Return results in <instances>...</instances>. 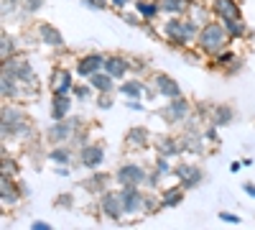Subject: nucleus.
Returning <instances> with one entry per match:
<instances>
[{"instance_id": "nucleus-6", "label": "nucleus", "mask_w": 255, "mask_h": 230, "mask_svg": "<svg viewBox=\"0 0 255 230\" xmlns=\"http://www.w3.org/2000/svg\"><path fill=\"white\" fill-rule=\"evenodd\" d=\"M120 197H123V207H125V213H138L140 207L145 205L143 195L138 192V187H125Z\"/></svg>"}, {"instance_id": "nucleus-14", "label": "nucleus", "mask_w": 255, "mask_h": 230, "mask_svg": "<svg viewBox=\"0 0 255 230\" xmlns=\"http://www.w3.org/2000/svg\"><path fill=\"white\" fill-rule=\"evenodd\" d=\"M38 33H41V41H44L46 46H54V49L64 46V38H61V33H59L56 28H51L49 23L41 26V28H38Z\"/></svg>"}, {"instance_id": "nucleus-22", "label": "nucleus", "mask_w": 255, "mask_h": 230, "mask_svg": "<svg viewBox=\"0 0 255 230\" xmlns=\"http://www.w3.org/2000/svg\"><path fill=\"white\" fill-rule=\"evenodd\" d=\"M230 120H232V108L230 105L215 108V125H227Z\"/></svg>"}, {"instance_id": "nucleus-43", "label": "nucleus", "mask_w": 255, "mask_h": 230, "mask_svg": "<svg viewBox=\"0 0 255 230\" xmlns=\"http://www.w3.org/2000/svg\"><path fill=\"white\" fill-rule=\"evenodd\" d=\"M220 61H232V54H220Z\"/></svg>"}, {"instance_id": "nucleus-30", "label": "nucleus", "mask_w": 255, "mask_h": 230, "mask_svg": "<svg viewBox=\"0 0 255 230\" xmlns=\"http://www.w3.org/2000/svg\"><path fill=\"white\" fill-rule=\"evenodd\" d=\"M8 51L13 54V38H8V33H3V59H8Z\"/></svg>"}, {"instance_id": "nucleus-24", "label": "nucleus", "mask_w": 255, "mask_h": 230, "mask_svg": "<svg viewBox=\"0 0 255 230\" xmlns=\"http://www.w3.org/2000/svg\"><path fill=\"white\" fill-rule=\"evenodd\" d=\"M181 202V192L179 190H166L163 192V200H161V207H174Z\"/></svg>"}, {"instance_id": "nucleus-10", "label": "nucleus", "mask_w": 255, "mask_h": 230, "mask_svg": "<svg viewBox=\"0 0 255 230\" xmlns=\"http://www.w3.org/2000/svg\"><path fill=\"white\" fill-rule=\"evenodd\" d=\"M212 10H215V15H220L222 20L240 18V10H238V3H235V0H215Z\"/></svg>"}, {"instance_id": "nucleus-23", "label": "nucleus", "mask_w": 255, "mask_h": 230, "mask_svg": "<svg viewBox=\"0 0 255 230\" xmlns=\"http://www.w3.org/2000/svg\"><path fill=\"white\" fill-rule=\"evenodd\" d=\"M225 28L230 36H245V26H243V20L240 18H230L225 20Z\"/></svg>"}, {"instance_id": "nucleus-15", "label": "nucleus", "mask_w": 255, "mask_h": 230, "mask_svg": "<svg viewBox=\"0 0 255 230\" xmlns=\"http://www.w3.org/2000/svg\"><path fill=\"white\" fill-rule=\"evenodd\" d=\"M128 61L123 59V56H110V59H105V72L108 74H113V77H123L125 72H128Z\"/></svg>"}, {"instance_id": "nucleus-42", "label": "nucleus", "mask_w": 255, "mask_h": 230, "mask_svg": "<svg viewBox=\"0 0 255 230\" xmlns=\"http://www.w3.org/2000/svg\"><path fill=\"white\" fill-rule=\"evenodd\" d=\"M113 5H118V8H123V5H128V0H113Z\"/></svg>"}, {"instance_id": "nucleus-37", "label": "nucleus", "mask_w": 255, "mask_h": 230, "mask_svg": "<svg viewBox=\"0 0 255 230\" xmlns=\"http://www.w3.org/2000/svg\"><path fill=\"white\" fill-rule=\"evenodd\" d=\"M128 108H130V110H143V105L138 100H133V97H130V102H128Z\"/></svg>"}, {"instance_id": "nucleus-12", "label": "nucleus", "mask_w": 255, "mask_h": 230, "mask_svg": "<svg viewBox=\"0 0 255 230\" xmlns=\"http://www.w3.org/2000/svg\"><path fill=\"white\" fill-rule=\"evenodd\" d=\"M153 82H156V90H158L161 95H166V97H179V85H176V82L168 77V74H156Z\"/></svg>"}, {"instance_id": "nucleus-31", "label": "nucleus", "mask_w": 255, "mask_h": 230, "mask_svg": "<svg viewBox=\"0 0 255 230\" xmlns=\"http://www.w3.org/2000/svg\"><path fill=\"white\" fill-rule=\"evenodd\" d=\"M220 220L232 223V225H238V223H240V218H238V215H232V213H220Z\"/></svg>"}, {"instance_id": "nucleus-2", "label": "nucleus", "mask_w": 255, "mask_h": 230, "mask_svg": "<svg viewBox=\"0 0 255 230\" xmlns=\"http://www.w3.org/2000/svg\"><path fill=\"white\" fill-rule=\"evenodd\" d=\"M163 33L168 36V41L176 46H184L186 41H191L197 36V23H191V20H168V23L163 26Z\"/></svg>"}, {"instance_id": "nucleus-39", "label": "nucleus", "mask_w": 255, "mask_h": 230, "mask_svg": "<svg viewBox=\"0 0 255 230\" xmlns=\"http://www.w3.org/2000/svg\"><path fill=\"white\" fill-rule=\"evenodd\" d=\"M245 192H248L250 197H255V184H250V182H248V184H245Z\"/></svg>"}, {"instance_id": "nucleus-36", "label": "nucleus", "mask_w": 255, "mask_h": 230, "mask_svg": "<svg viewBox=\"0 0 255 230\" xmlns=\"http://www.w3.org/2000/svg\"><path fill=\"white\" fill-rule=\"evenodd\" d=\"M125 20H128L130 26H140V20H138L135 15H130V13H125Z\"/></svg>"}, {"instance_id": "nucleus-5", "label": "nucleus", "mask_w": 255, "mask_h": 230, "mask_svg": "<svg viewBox=\"0 0 255 230\" xmlns=\"http://www.w3.org/2000/svg\"><path fill=\"white\" fill-rule=\"evenodd\" d=\"M102 213L108 215V218H113V220H120L123 218V213H125V207H123V197L120 195H105L102 197Z\"/></svg>"}, {"instance_id": "nucleus-21", "label": "nucleus", "mask_w": 255, "mask_h": 230, "mask_svg": "<svg viewBox=\"0 0 255 230\" xmlns=\"http://www.w3.org/2000/svg\"><path fill=\"white\" fill-rule=\"evenodd\" d=\"M108 179H110L108 174H95L92 179H87V182H84L82 187H84V190H90V192H100L102 187L108 184Z\"/></svg>"}, {"instance_id": "nucleus-8", "label": "nucleus", "mask_w": 255, "mask_h": 230, "mask_svg": "<svg viewBox=\"0 0 255 230\" xmlns=\"http://www.w3.org/2000/svg\"><path fill=\"white\" fill-rule=\"evenodd\" d=\"M105 159V149L102 146H84V151H82V166H87V169H95V166H100Z\"/></svg>"}, {"instance_id": "nucleus-26", "label": "nucleus", "mask_w": 255, "mask_h": 230, "mask_svg": "<svg viewBox=\"0 0 255 230\" xmlns=\"http://www.w3.org/2000/svg\"><path fill=\"white\" fill-rule=\"evenodd\" d=\"M161 8L168 13H181L186 8V0H161Z\"/></svg>"}, {"instance_id": "nucleus-9", "label": "nucleus", "mask_w": 255, "mask_h": 230, "mask_svg": "<svg viewBox=\"0 0 255 230\" xmlns=\"http://www.w3.org/2000/svg\"><path fill=\"white\" fill-rule=\"evenodd\" d=\"M74 128H77V118L69 120V123H56V125H51V128H49V141H54V143L67 141V138H72Z\"/></svg>"}, {"instance_id": "nucleus-40", "label": "nucleus", "mask_w": 255, "mask_h": 230, "mask_svg": "<svg viewBox=\"0 0 255 230\" xmlns=\"http://www.w3.org/2000/svg\"><path fill=\"white\" fill-rule=\"evenodd\" d=\"M207 138H209V141H217V131L209 128V131H207Z\"/></svg>"}, {"instance_id": "nucleus-18", "label": "nucleus", "mask_w": 255, "mask_h": 230, "mask_svg": "<svg viewBox=\"0 0 255 230\" xmlns=\"http://www.w3.org/2000/svg\"><path fill=\"white\" fill-rule=\"evenodd\" d=\"M128 146H135V149H145L148 146V131L145 128H133L130 133H128Z\"/></svg>"}, {"instance_id": "nucleus-41", "label": "nucleus", "mask_w": 255, "mask_h": 230, "mask_svg": "<svg viewBox=\"0 0 255 230\" xmlns=\"http://www.w3.org/2000/svg\"><path fill=\"white\" fill-rule=\"evenodd\" d=\"M77 97H79V100L87 97V87H79V90H77Z\"/></svg>"}, {"instance_id": "nucleus-16", "label": "nucleus", "mask_w": 255, "mask_h": 230, "mask_svg": "<svg viewBox=\"0 0 255 230\" xmlns=\"http://www.w3.org/2000/svg\"><path fill=\"white\" fill-rule=\"evenodd\" d=\"M90 87H95V90H100V92H110L113 90V74H100V72H95L92 77H90Z\"/></svg>"}, {"instance_id": "nucleus-11", "label": "nucleus", "mask_w": 255, "mask_h": 230, "mask_svg": "<svg viewBox=\"0 0 255 230\" xmlns=\"http://www.w3.org/2000/svg\"><path fill=\"white\" fill-rule=\"evenodd\" d=\"M100 67H105V59H102L100 54H90V56H84V59L79 61L77 72L84 74V77H92L95 72H100Z\"/></svg>"}, {"instance_id": "nucleus-38", "label": "nucleus", "mask_w": 255, "mask_h": 230, "mask_svg": "<svg viewBox=\"0 0 255 230\" xmlns=\"http://www.w3.org/2000/svg\"><path fill=\"white\" fill-rule=\"evenodd\" d=\"M31 228H33V230H49V225H46V223H41V220H36Z\"/></svg>"}, {"instance_id": "nucleus-29", "label": "nucleus", "mask_w": 255, "mask_h": 230, "mask_svg": "<svg viewBox=\"0 0 255 230\" xmlns=\"http://www.w3.org/2000/svg\"><path fill=\"white\" fill-rule=\"evenodd\" d=\"M51 159L54 161H61V164H69L72 161V154L67 149H56V151H51Z\"/></svg>"}, {"instance_id": "nucleus-3", "label": "nucleus", "mask_w": 255, "mask_h": 230, "mask_svg": "<svg viewBox=\"0 0 255 230\" xmlns=\"http://www.w3.org/2000/svg\"><path fill=\"white\" fill-rule=\"evenodd\" d=\"M143 179H145V172H143V166H138V164H125V166H120V172H118V182L123 187H138Z\"/></svg>"}, {"instance_id": "nucleus-19", "label": "nucleus", "mask_w": 255, "mask_h": 230, "mask_svg": "<svg viewBox=\"0 0 255 230\" xmlns=\"http://www.w3.org/2000/svg\"><path fill=\"white\" fill-rule=\"evenodd\" d=\"M158 154L161 156H174V154H179L181 149H179V141H174V138H158Z\"/></svg>"}, {"instance_id": "nucleus-25", "label": "nucleus", "mask_w": 255, "mask_h": 230, "mask_svg": "<svg viewBox=\"0 0 255 230\" xmlns=\"http://www.w3.org/2000/svg\"><path fill=\"white\" fill-rule=\"evenodd\" d=\"M15 200H18V195H15V190H13V182H8V177L3 174V202H5V205H8V202L13 205Z\"/></svg>"}, {"instance_id": "nucleus-20", "label": "nucleus", "mask_w": 255, "mask_h": 230, "mask_svg": "<svg viewBox=\"0 0 255 230\" xmlns=\"http://www.w3.org/2000/svg\"><path fill=\"white\" fill-rule=\"evenodd\" d=\"M120 92H123V95H128V97H133V100H138V97L145 92V87L140 85L138 79H133V82H125V85L120 87Z\"/></svg>"}, {"instance_id": "nucleus-17", "label": "nucleus", "mask_w": 255, "mask_h": 230, "mask_svg": "<svg viewBox=\"0 0 255 230\" xmlns=\"http://www.w3.org/2000/svg\"><path fill=\"white\" fill-rule=\"evenodd\" d=\"M69 108H72V100H67V95H56L54 108H51V118L54 120H61L64 115L69 113Z\"/></svg>"}, {"instance_id": "nucleus-4", "label": "nucleus", "mask_w": 255, "mask_h": 230, "mask_svg": "<svg viewBox=\"0 0 255 230\" xmlns=\"http://www.w3.org/2000/svg\"><path fill=\"white\" fill-rule=\"evenodd\" d=\"M176 179L181 182L184 190H189V187H197L202 182V172L197 169V166H191V164H179L176 169H174Z\"/></svg>"}, {"instance_id": "nucleus-1", "label": "nucleus", "mask_w": 255, "mask_h": 230, "mask_svg": "<svg viewBox=\"0 0 255 230\" xmlns=\"http://www.w3.org/2000/svg\"><path fill=\"white\" fill-rule=\"evenodd\" d=\"M227 44V28L220 23H207L199 33V49L207 54H220Z\"/></svg>"}, {"instance_id": "nucleus-33", "label": "nucleus", "mask_w": 255, "mask_h": 230, "mask_svg": "<svg viewBox=\"0 0 255 230\" xmlns=\"http://www.w3.org/2000/svg\"><path fill=\"white\" fill-rule=\"evenodd\" d=\"M26 8L28 10H38L41 8V0H26Z\"/></svg>"}, {"instance_id": "nucleus-34", "label": "nucleus", "mask_w": 255, "mask_h": 230, "mask_svg": "<svg viewBox=\"0 0 255 230\" xmlns=\"http://www.w3.org/2000/svg\"><path fill=\"white\" fill-rule=\"evenodd\" d=\"M100 108H110V95H108V92H102V97H100Z\"/></svg>"}, {"instance_id": "nucleus-32", "label": "nucleus", "mask_w": 255, "mask_h": 230, "mask_svg": "<svg viewBox=\"0 0 255 230\" xmlns=\"http://www.w3.org/2000/svg\"><path fill=\"white\" fill-rule=\"evenodd\" d=\"M72 202H74V200H72V195H61V197L56 200V205H59V207H61V205H72Z\"/></svg>"}, {"instance_id": "nucleus-28", "label": "nucleus", "mask_w": 255, "mask_h": 230, "mask_svg": "<svg viewBox=\"0 0 255 230\" xmlns=\"http://www.w3.org/2000/svg\"><path fill=\"white\" fill-rule=\"evenodd\" d=\"M13 97L15 95V85H13V74H10V79H8V72H3V97Z\"/></svg>"}, {"instance_id": "nucleus-35", "label": "nucleus", "mask_w": 255, "mask_h": 230, "mask_svg": "<svg viewBox=\"0 0 255 230\" xmlns=\"http://www.w3.org/2000/svg\"><path fill=\"white\" fill-rule=\"evenodd\" d=\"M84 5H95V8H105V0H84Z\"/></svg>"}, {"instance_id": "nucleus-7", "label": "nucleus", "mask_w": 255, "mask_h": 230, "mask_svg": "<svg viewBox=\"0 0 255 230\" xmlns=\"http://www.w3.org/2000/svg\"><path fill=\"white\" fill-rule=\"evenodd\" d=\"M186 113H189V105H186L184 100H179V97H171V102H168V105L161 110V115H163L168 123H176V120H181Z\"/></svg>"}, {"instance_id": "nucleus-27", "label": "nucleus", "mask_w": 255, "mask_h": 230, "mask_svg": "<svg viewBox=\"0 0 255 230\" xmlns=\"http://www.w3.org/2000/svg\"><path fill=\"white\" fill-rule=\"evenodd\" d=\"M135 8L145 15V18H153L156 13H158V5H153V3H148V0H138L135 3Z\"/></svg>"}, {"instance_id": "nucleus-13", "label": "nucleus", "mask_w": 255, "mask_h": 230, "mask_svg": "<svg viewBox=\"0 0 255 230\" xmlns=\"http://www.w3.org/2000/svg\"><path fill=\"white\" fill-rule=\"evenodd\" d=\"M51 85H54V92L56 95H67L72 90V74L64 72V69H56L51 74Z\"/></svg>"}]
</instances>
